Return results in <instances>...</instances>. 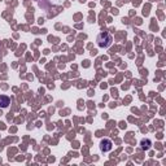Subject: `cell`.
Masks as SVG:
<instances>
[{
	"mask_svg": "<svg viewBox=\"0 0 166 166\" xmlns=\"http://www.w3.org/2000/svg\"><path fill=\"white\" fill-rule=\"evenodd\" d=\"M100 148H101V151H104V152L110 151V149H112V141L108 140V139L103 140V141L100 143Z\"/></svg>",
	"mask_w": 166,
	"mask_h": 166,
	"instance_id": "cell-1",
	"label": "cell"
},
{
	"mask_svg": "<svg viewBox=\"0 0 166 166\" xmlns=\"http://www.w3.org/2000/svg\"><path fill=\"white\" fill-rule=\"evenodd\" d=\"M10 100H9V97L7 96H0V105H2L3 108H7L8 105H9Z\"/></svg>",
	"mask_w": 166,
	"mask_h": 166,
	"instance_id": "cell-2",
	"label": "cell"
}]
</instances>
